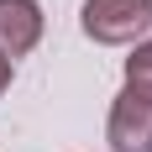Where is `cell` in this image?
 I'll return each instance as SVG.
<instances>
[{"label":"cell","instance_id":"2","mask_svg":"<svg viewBox=\"0 0 152 152\" xmlns=\"http://www.w3.org/2000/svg\"><path fill=\"white\" fill-rule=\"evenodd\" d=\"M110 152H152V84H126L105 115Z\"/></svg>","mask_w":152,"mask_h":152},{"label":"cell","instance_id":"1","mask_svg":"<svg viewBox=\"0 0 152 152\" xmlns=\"http://www.w3.org/2000/svg\"><path fill=\"white\" fill-rule=\"evenodd\" d=\"M79 26L100 47H126L152 31V0H84Z\"/></svg>","mask_w":152,"mask_h":152},{"label":"cell","instance_id":"3","mask_svg":"<svg viewBox=\"0 0 152 152\" xmlns=\"http://www.w3.org/2000/svg\"><path fill=\"white\" fill-rule=\"evenodd\" d=\"M47 16L37 0H0V58H26L31 47L42 42Z\"/></svg>","mask_w":152,"mask_h":152},{"label":"cell","instance_id":"4","mask_svg":"<svg viewBox=\"0 0 152 152\" xmlns=\"http://www.w3.org/2000/svg\"><path fill=\"white\" fill-rule=\"evenodd\" d=\"M126 84H152V37H142L126 58Z\"/></svg>","mask_w":152,"mask_h":152},{"label":"cell","instance_id":"5","mask_svg":"<svg viewBox=\"0 0 152 152\" xmlns=\"http://www.w3.org/2000/svg\"><path fill=\"white\" fill-rule=\"evenodd\" d=\"M11 79H16V63H11V58H0V94L11 89Z\"/></svg>","mask_w":152,"mask_h":152}]
</instances>
